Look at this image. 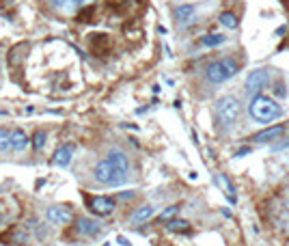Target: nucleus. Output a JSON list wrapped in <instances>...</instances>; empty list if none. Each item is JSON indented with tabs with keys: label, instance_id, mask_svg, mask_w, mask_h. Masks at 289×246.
<instances>
[{
	"label": "nucleus",
	"instance_id": "nucleus-7",
	"mask_svg": "<svg viewBox=\"0 0 289 246\" xmlns=\"http://www.w3.org/2000/svg\"><path fill=\"white\" fill-rule=\"evenodd\" d=\"M102 227L104 225L99 223V220L89 218V216H80V218H76V223H73V231H76L78 235H82V238H95V235L102 233Z\"/></svg>",
	"mask_w": 289,
	"mask_h": 246
},
{
	"label": "nucleus",
	"instance_id": "nucleus-23",
	"mask_svg": "<svg viewBox=\"0 0 289 246\" xmlns=\"http://www.w3.org/2000/svg\"><path fill=\"white\" fill-rule=\"evenodd\" d=\"M248 153H251V147H242L235 151V158H242V155H248Z\"/></svg>",
	"mask_w": 289,
	"mask_h": 246
},
{
	"label": "nucleus",
	"instance_id": "nucleus-29",
	"mask_svg": "<svg viewBox=\"0 0 289 246\" xmlns=\"http://www.w3.org/2000/svg\"><path fill=\"white\" fill-rule=\"evenodd\" d=\"M104 246H110V244H104Z\"/></svg>",
	"mask_w": 289,
	"mask_h": 246
},
{
	"label": "nucleus",
	"instance_id": "nucleus-15",
	"mask_svg": "<svg viewBox=\"0 0 289 246\" xmlns=\"http://www.w3.org/2000/svg\"><path fill=\"white\" fill-rule=\"evenodd\" d=\"M225 41H227L225 35H220V33H209V35H203L199 43H201V46H205V48H218V46H222Z\"/></svg>",
	"mask_w": 289,
	"mask_h": 246
},
{
	"label": "nucleus",
	"instance_id": "nucleus-2",
	"mask_svg": "<svg viewBox=\"0 0 289 246\" xmlns=\"http://www.w3.org/2000/svg\"><path fill=\"white\" fill-rule=\"evenodd\" d=\"M242 102L235 95H222L214 102V123L218 130H229L240 121Z\"/></svg>",
	"mask_w": 289,
	"mask_h": 246
},
{
	"label": "nucleus",
	"instance_id": "nucleus-19",
	"mask_svg": "<svg viewBox=\"0 0 289 246\" xmlns=\"http://www.w3.org/2000/svg\"><path fill=\"white\" fill-rule=\"evenodd\" d=\"M9 138H11V130H9V128H0V153L9 151Z\"/></svg>",
	"mask_w": 289,
	"mask_h": 246
},
{
	"label": "nucleus",
	"instance_id": "nucleus-18",
	"mask_svg": "<svg viewBox=\"0 0 289 246\" xmlns=\"http://www.w3.org/2000/svg\"><path fill=\"white\" fill-rule=\"evenodd\" d=\"M166 229L168 231H188V229H190V223H188V220L173 218V220H168V223H166Z\"/></svg>",
	"mask_w": 289,
	"mask_h": 246
},
{
	"label": "nucleus",
	"instance_id": "nucleus-16",
	"mask_svg": "<svg viewBox=\"0 0 289 246\" xmlns=\"http://www.w3.org/2000/svg\"><path fill=\"white\" fill-rule=\"evenodd\" d=\"M218 22H220L225 28H231V31L233 28H237V24H240L237 22V16L235 13H231V11H222L220 18H218Z\"/></svg>",
	"mask_w": 289,
	"mask_h": 246
},
{
	"label": "nucleus",
	"instance_id": "nucleus-20",
	"mask_svg": "<svg viewBox=\"0 0 289 246\" xmlns=\"http://www.w3.org/2000/svg\"><path fill=\"white\" fill-rule=\"evenodd\" d=\"M177 214H179V205H168V208L160 214V220H164V223H168V220H173Z\"/></svg>",
	"mask_w": 289,
	"mask_h": 246
},
{
	"label": "nucleus",
	"instance_id": "nucleus-24",
	"mask_svg": "<svg viewBox=\"0 0 289 246\" xmlns=\"http://www.w3.org/2000/svg\"><path fill=\"white\" fill-rule=\"evenodd\" d=\"M134 194H136V192H134V190H127V192H121V194H119V197H121V199H134Z\"/></svg>",
	"mask_w": 289,
	"mask_h": 246
},
{
	"label": "nucleus",
	"instance_id": "nucleus-14",
	"mask_svg": "<svg viewBox=\"0 0 289 246\" xmlns=\"http://www.w3.org/2000/svg\"><path fill=\"white\" fill-rule=\"evenodd\" d=\"M153 214H156V209H153V205H143V208H138L136 212L132 214V223H134V225L147 223L149 218H153Z\"/></svg>",
	"mask_w": 289,
	"mask_h": 246
},
{
	"label": "nucleus",
	"instance_id": "nucleus-17",
	"mask_svg": "<svg viewBox=\"0 0 289 246\" xmlns=\"http://www.w3.org/2000/svg\"><path fill=\"white\" fill-rule=\"evenodd\" d=\"M46 140H48V134L43 132V130H37V132L33 134V147H35V151H41V149L46 147Z\"/></svg>",
	"mask_w": 289,
	"mask_h": 246
},
{
	"label": "nucleus",
	"instance_id": "nucleus-6",
	"mask_svg": "<svg viewBox=\"0 0 289 246\" xmlns=\"http://www.w3.org/2000/svg\"><path fill=\"white\" fill-rule=\"evenodd\" d=\"M84 201H87L89 209L95 216H102V218L110 216L117 209V201L112 197H84Z\"/></svg>",
	"mask_w": 289,
	"mask_h": 246
},
{
	"label": "nucleus",
	"instance_id": "nucleus-21",
	"mask_svg": "<svg viewBox=\"0 0 289 246\" xmlns=\"http://www.w3.org/2000/svg\"><path fill=\"white\" fill-rule=\"evenodd\" d=\"M50 2H52L54 9H65L69 4V0H50Z\"/></svg>",
	"mask_w": 289,
	"mask_h": 246
},
{
	"label": "nucleus",
	"instance_id": "nucleus-13",
	"mask_svg": "<svg viewBox=\"0 0 289 246\" xmlns=\"http://www.w3.org/2000/svg\"><path fill=\"white\" fill-rule=\"evenodd\" d=\"M214 182H216V186H218V188L222 190V192H225V197H227L229 201H231L233 205L237 203V194H235V188H233V184L229 182V177H227L225 173H216V175H214Z\"/></svg>",
	"mask_w": 289,
	"mask_h": 246
},
{
	"label": "nucleus",
	"instance_id": "nucleus-5",
	"mask_svg": "<svg viewBox=\"0 0 289 246\" xmlns=\"http://www.w3.org/2000/svg\"><path fill=\"white\" fill-rule=\"evenodd\" d=\"M268 82H270V69H253L251 74L246 76V95H251V97H255V95L263 93V89L268 87Z\"/></svg>",
	"mask_w": 289,
	"mask_h": 246
},
{
	"label": "nucleus",
	"instance_id": "nucleus-9",
	"mask_svg": "<svg viewBox=\"0 0 289 246\" xmlns=\"http://www.w3.org/2000/svg\"><path fill=\"white\" fill-rule=\"evenodd\" d=\"M194 16H197V4H192V2L179 4V7L173 9V18H175V22L179 26H188L194 19Z\"/></svg>",
	"mask_w": 289,
	"mask_h": 246
},
{
	"label": "nucleus",
	"instance_id": "nucleus-1",
	"mask_svg": "<svg viewBox=\"0 0 289 246\" xmlns=\"http://www.w3.org/2000/svg\"><path fill=\"white\" fill-rule=\"evenodd\" d=\"M129 177V158L121 149H110L93 169V179L102 186H123Z\"/></svg>",
	"mask_w": 289,
	"mask_h": 246
},
{
	"label": "nucleus",
	"instance_id": "nucleus-4",
	"mask_svg": "<svg viewBox=\"0 0 289 246\" xmlns=\"http://www.w3.org/2000/svg\"><path fill=\"white\" fill-rule=\"evenodd\" d=\"M240 72V63L235 58H218V61L209 63L205 69V78L209 84H222Z\"/></svg>",
	"mask_w": 289,
	"mask_h": 246
},
{
	"label": "nucleus",
	"instance_id": "nucleus-22",
	"mask_svg": "<svg viewBox=\"0 0 289 246\" xmlns=\"http://www.w3.org/2000/svg\"><path fill=\"white\" fill-rule=\"evenodd\" d=\"M274 93H276L278 97H285V95H287V89H285V84H276V89H274Z\"/></svg>",
	"mask_w": 289,
	"mask_h": 246
},
{
	"label": "nucleus",
	"instance_id": "nucleus-12",
	"mask_svg": "<svg viewBox=\"0 0 289 246\" xmlns=\"http://www.w3.org/2000/svg\"><path fill=\"white\" fill-rule=\"evenodd\" d=\"M73 151H76V145L73 143L61 145L52 155V164L54 167H69V162H72V158H73Z\"/></svg>",
	"mask_w": 289,
	"mask_h": 246
},
{
	"label": "nucleus",
	"instance_id": "nucleus-3",
	"mask_svg": "<svg viewBox=\"0 0 289 246\" xmlns=\"http://www.w3.org/2000/svg\"><path fill=\"white\" fill-rule=\"evenodd\" d=\"M248 110H251V117L261 125H268V123L276 121V119L283 114V106H278L276 99L270 97V95H266V93L255 95V97L251 99Z\"/></svg>",
	"mask_w": 289,
	"mask_h": 246
},
{
	"label": "nucleus",
	"instance_id": "nucleus-26",
	"mask_svg": "<svg viewBox=\"0 0 289 246\" xmlns=\"http://www.w3.org/2000/svg\"><path fill=\"white\" fill-rule=\"evenodd\" d=\"M69 2H76V4H93L95 0H69Z\"/></svg>",
	"mask_w": 289,
	"mask_h": 246
},
{
	"label": "nucleus",
	"instance_id": "nucleus-28",
	"mask_svg": "<svg viewBox=\"0 0 289 246\" xmlns=\"http://www.w3.org/2000/svg\"><path fill=\"white\" fill-rule=\"evenodd\" d=\"M4 225V214H2V209H0V227Z\"/></svg>",
	"mask_w": 289,
	"mask_h": 246
},
{
	"label": "nucleus",
	"instance_id": "nucleus-10",
	"mask_svg": "<svg viewBox=\"0 0 289 246\" xmlns=\"http://www.w3.org/2000/svg\"><path fill=\"white\" fill-rule=\"evenodd\" d=\"M28 145H31V138L26 136V132H24L22 128L11 130V138H9V151L22 153V151H26V149H28Z\"/></svg>",
	"mask_w": 289,
	"mask_h": 246
},
{
	"label": "nucleus",
	"instance_id": "nucleus-27",
	"mask_svg": "<svg viewBox=\"0 0 289 246\" xmlns=\"http://www.w3.org/2000/svg\"><path fill=\"white\" fill-rule=\"evenodd\" d=\"M117 242H119V244H121V246H129V242H127V240H126V238H123V235H119V238H117Z\"/></svg>",
	"mask_w": 289,
	"mask_h": 246
},
{
	"label": "nucleus",
	"instance_id": "nucleus-25",
	"mask_svg": "<svg viewBox=\"0 0 289 246\" xmlns=\"http://www.w3.org/2000/svg\"><path fill=\"white\" fill-rule=\"evenodd\" d=\"M285 33H287V26L283 24V26H278V28H276V33H274V35H276V37H281V35H285Z\"/></svg>",
	"mask_w": 289,
	"mask_h": 246
},
{
	"label": "nucleus",
	"instance_id": "nucleus-8",
	"mask_svg": "<svg viewBox=\"0 0 289 246\" xmlns=\"http://www.w3.org/2000/svg\"><path fill=\"white\" fill-rule=\"evenodd\" d=\"M46 218L50 225H56V227H63V225H69L73 220V216L69 209L58 208V205H52V208L46 209Z\"/></svg>",
	"mask_w": 289,
	"mask_h": 246
},
{
	"label": "nucleus",
	"instance_id": "nucleus-11",
	"mask_svg": "<svg viewBox=\"0 0 289 246\" xmlns=\"http://www.w3.org/2000/svg\"><path fill=\"white\" fill-rule=\"evenodd\" d=\"M285 134V125H270V128H266V130H261V132H257L255 136H253L251 140L253 143H259V145H263V143H274V140H278Z\"/></svg>",
	"mask_w": 289,
	"mask_h": 246
}]
</instances>
